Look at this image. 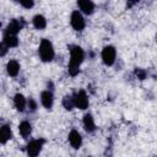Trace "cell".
<instances>
[{
    "label": "cell",
    "mask_w": 157,
    "mask_h": 157,
    "mask_svg": "<svg viewBox=\"0 0 157 157\" xmlns=\"http://www.w3.org/2000/svg\"><path fill=\"white\" fill-rule=\"evenodd\" d=\"M83 50L80 47H74L71 49V56H70V63H69V74L71 76H75L78 74V66L83 60Z\"/></svg>",
    "instance_id": "obj_1"
},
{
    "label": "cell",
    "mask_w": 157,
    "mask_h": 157,
    "mask_svg": "<svg viewBox=\"0 0 157 157\" xmlns=\"http://www.w3.org/2000/svg\"><path fill=\"white\" fill-rule=\"evenodd\" d=\"M39 55L43 61H50L54 58V49L48 39H43L39 45Z\"/></svg>",
    "instance_id": "obj_2"
},
{
    "label": "cell",
    "mask_w": 157,
    "mask_h": 157,
    "mask_svg": "<svg viewBox=\"0 0 157 157\" xmlns=\"http://www.w3.org/2000/svg\"><path fill=\"white\" fill-rule=\"evenodd\" d=\"M102 59L105 65H113L115 61V49L112 45L105 47L102 50Z\"/></svg>",
    "instance_id": "obj_3"
},
{
    "label": "cell",
    "mask_w": 157,
    "mask_h": 157,
    "mask_svg": "<svg viewBox=\"0 0 157 157\" xmlns=\"http://www.w3.org/2000/svg\"><path fill=\"white\" fill-rule=\"evenodd\" d=\"M74 105L80 109H86L88 107V98L85 91H80L74 96Z\"/></svg>",
    "instance_id": "obj_4"
},
{
    "label": "cell",
    "mask_w": 157,
    "mask_h": 157,
    "mask_svg": "<svg viewBox=\"0 0 157 157\" xmlns=\"http://www.w3.org/2000/svg\"><path fill=\"white\" fill-rule=\"evenodd\" d=\"M70 22H71V26L74 27V29H76V31H82L85 27V20L78 11H74L71 13Z\"/></svg>",
    "instance_id": "obj_5"
},
{
    "label": "cell",
    "mask_w": 157,
    "mask_h": 157,
    "mask_svg": "<svg viewBox=\"0 0 157 157\" xmlns=\"http://www.w3.org/2000/svg\"><path fill=\"white\" fill-rule=\"evenodd\" d=\"M42 144L43 141H38V140H33L27 145V153L29 156H37L40 152L42 148Z\"/></svg>",
    "instance_id": "obj_6"
},
{
    "label": "cell",
    "mask_w": 157,
    "mask_h": 157,
    "mask_svg": "<svg viewBox=\"0 0 157 157\" xmlns=\"http://www.w3.org/2000/svg\"><path fill=\"white\" fill-rule=\"evenodd\" d=\"M77 5L81 9V11L87 13V15L92 13L93 10H94V5L91 0H77Z\"/></svg>",
    "instance_id": "obj_7"
},
{
    "label": "cell",
    "mask_w": 157,
    "mask_h": 157,
    "mask_svg": "<svg viewBox=\"0 0 157 157\" xmlns=\"http://www.w3.org/2000/svg\"><path fill=\"white\" fill-rule=\"evenodd\" d=\"M69 142L71 144V146H72L74 148H78V147L81 146L82 139H81V135L78 134V131L71 130V132L69 134Z\"/></svg>",
    "instance_id": "obj_8"
},
{
    "label": "cell",
    "mask_w": 157,
    "mask_h": 157,
    "mask_svg": "<svg viewBox=\"0 0 157 157\" xmlns=\"http://www.w3.org/2000/svg\"><path fill=\"white\" fill-rule=\"evenodd\" d=\"M6 70H7V74L10 76L15 77V76H17V74L20 71V65H18V63L16 60H10L7 63V65H6Z\"/></svg>",
    "instance_id": "obj_9"
},
{
    "label": "cell",
    "mask_w": 157,
    "mask_h": 157,
    "mask_svg": "<svg viewBox=\"0 0 157 157\" xmlns=\"http://www.w3.org/2000/svg\"><path fill=\"white\" fill-rule=\"evenodd\" d=\"M40 101H42V104L45 107V108H52V105H53V94H52V92H49V91H44V92H42V94H40Z\"/></svg>",
    "instance_id": "obj_10"
},
{
    "label": "cell",
    "mask_w": 157,
    "mask_h": 157,
    "mask_svg": "<svg viewBox=\"0 0 157 157\" xmlns=\"http://www.w3.org/2000/svg\"><path fill=\"white\" fill-rule=\"evenodd\" d=\"M21 23H20V21H17V20H12L9 25H7V27H6V32L5 33H7V34H17V32L21 29Z\"/></svg>",
    "instance_id": "obj_11"
},
{
    "label": "cell",
    "mask_w": 157,
    "mask_h": 157,
    "mask_svg": "<svg viewBox=\"0 0 157 157\" xmlns=\"http://www.w3.org/2000/svg\"><path fill=\"white\" fill-rule=\"evenodd\" d=\"M11 139V129L9 125H4L0 128V142L5 144Z\"/></svg>",
    "instance_id": "obj_12"
},
{
    "label": "cell",
    "mask_w": 157,
    "mask_h": 157,
    "mask_svg": "<svg viewBox=\"0 0 157 157\" xmlns=\"http://www.w3.org/2000/svg\"><path fill=\"white\" fill-rule=\"evenodd\" d=\"M4 43L6 44L7 48H13V47H17L18 39H17L16 34H7V33H5V36H4Z\"/></svg>",
    "instance_id": "obj_13"
},
{
    "label": "cell",
    "mask_w": 157,
    "mask_h": 157,
    "mask_svg": "<svg viewBox=\"0 0 157 157\" xmlns=\"http://www.w3.org/2000/svg\"><path fill=\"white\" fill-rule=\"evenodd\" d=\"M13 103H15V107L17 108V110H20V112H22L25 109V107H26V99L21 93H17L15 96Z\"/></svg>",
    "instance_id": "obj_14"
},
{
    "label": "cell",
    "mask_w": 157,
    "mask_h": 157,
    "mask_svg": "<svg viewBox=\"0 0 157 157\" xmlns=\"http://www.w3.org/2000/svg\"><path fill=\"white\" fill-rule=\"evenodd\" d=\"M33 26H34L37 29H43V28H45V26H47V20L44 18V16L37 15V16L33 17Z\"/></svg>",
    "instance_id": "obj_15"
},
{
    "label": "cell",
    "mask_w": 157,
    "mask_h": 157,
    "mask_svg": "<svg viewBox=\"0 0 157 157\" xmlns=\"http://www.w3.org/2000/svg\"><path fill=\"white\" fill-rule=\"evenodd\" d=\"M83 126L87 131H93L96 129V125H94V121L91 114H86L83 117Z\"/></svg>",
    "instance_id": "obj_16"
},
{
    "label": "cell",
    "mask_w": 157,
    "mask_h": 157,
    "mask_svg": "<svg viewBox=\"0 0 157 157\" xmlns=\"http://www.w3.org/2000/svg\"><path fill=\"white\" fill-rule=\"evenodd\" d=\"M18 130H20V134L23 136V137H27L31 131H32V128H31V124L28 121H22L20 125H18Z\"/></svg>",
    "instance_id": "obj_17"
},
{
    "label": "cell",
    "mask_w": 157,
    "mask_h": 157,
    "mask_svg": "<svg viewBox=\"0 0 157 157\" xmlns=\"http://www.w3.org/2000/svg\"><path fill=\"white\" fill-rule=\"evenodd\" d=\"M63 105L65 107V109L71 110V109H72V107H74V99H72V97L66 96V97L63 99Z\"/></svg>",
    "instance_id": "obj_18"
},
{
    "label": "cell",
    "mask_w": 157,
    "mask_h": 157,
    "mask_svg": "<svg viewBox=\"0 0 157 157\" xmlns=\"http://www.w3.org/2000/svg\"><path fill=\"white\" fill-rule=\"evenodd\" d=\"M20 2L26 9H29V7H32L34 5V0H20Z\"/></svg>",
    "instance_id": "obj_19"
},
{
    "label": "cell",
    "mask_w": 157,
    "mask_h": 157,
    "mask_svg": "<svg viewBox=\"0 0 157 157\" xmlns=\"http://www.w3.org/2000/svg\"><path fill=\"white\" fill-rule=\"evenodd\" d=\"M135 74H136L137 78H140V80H144L146 77V71L142 69H135Z\"/></svg>",
    "instance_id": "obj_20"
},
{
    "label": "cell",
    "mask_w": 157,
    "mask_h": 157,
    "mask_svg": "<svg viewBox=\"0 0 157 157\" xmlns=\"http://www.w3.org/2000/svg\"><path fill=\"white\" fill-rule=\"evenodd\" d=\"M7 53V47L5 43H0V56H4Z\"/></svg>",
    "instance_id": "obj_21"
},
{
    "label": "cell",
    "mask_w": 157,
    "mask_h": 157,
    "mask_svg": "<svg viewBox=\"0 0 157 157\" xmlns=\"http://www.w3.org/2000/svg\"><path fill=\"white\" fill-rule=\"evenodd\" d=\"M28 107L31 108V110H36L37 104H36V102H34L33 99H29V101H28Z\"/></svg>",
    "instance_id": "obj_22"
},
{
    "label": "cell",
    "mask_w": 157,
    "mask_h": 157,
    "mask_svg": "<svg viewBox=\"0 0 157 157\" xmlns=\"http://www.w3.org/2000/svg\"><path fill=\"white\" fill-rule=\"evenodd\" d=\"M137 1H139V0H130L129 4H128V6H132V5H134L135 2H137Z\"/></svg>",
    "instance_id": "obj_23"
},
{
    "label": "cell",
    "mask_w": 157,
    "mask_h": 157,
    "mask_svg": "<svg viewBox=\"0 0 157 157\" xmlns=\"http://www.w3.org/2000/svg\"><path fill=\"white\" fill-rule=\"evenodd\" d=\"M0 27H1V23H0Z\"/></svg>",
    "instance_id": "obj_24"
}]
</instances>
